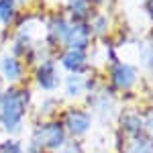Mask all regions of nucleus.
Instances as JSON below:
<instances>
[{"instance_id":"obj_1","label":"nucleus","mask_w":153,"mask_h":153,"mask_svg":"<svg viewBox=\"0 0 153 153\" xmlns=\"http://www.w3.org/2000/svg\"><path fill=\"white\" fill-rule=\"evenodd\" d=\"M29 106V90L10 88L0 100V123L6 131H16L21 127L25 112Z\"/></svg>"},{"instance_id":"obj_2","label":"nucleus","mask_w":153,"mask_h":153,"mask_svg":"<svg viewBox=\"0 0 153 153\" xmlns=\"http://www.w3.org/2000/svg\"><path fill=\"white\" fill-rule=\"evenodd\" d=\"M33 141L35 145L45 147V149H59L65 145V129L59 123H45L35 129Z\"/></svg>"},{"instance_id":"obj_3","label":"nucleus","mask_w":153,"mask_h":153,"mask_svg":"<svg viewBox=\"0 0 153 153\" xmlns=\"http://www.w3.org/2000/svg\"><path fill=\"white\" fill-rule=\"evenodd\" d=\"M63 125H65V129L70 131L71 135H84L90 129V114L84 112V110H78V108H71L65 114Z\"/></svg>"},{"instance_id":"obj_4","label":"nucleus","mask_w":153,"mask_h":153,"mask_svg":"<svg viewBox=\"0 0 153 153\" xmlns=\"http://www.w3.org/2000/svg\"><path fill=\"white\" fill-rule=\"evenodd\" d=\"M88 37H90V27L84 23H74L68 27L65 33V43L70 45V49H84L88 45Z\"/></svg>"},{"instance_id":"obj_5","label":"nucleus","mask_w":153,"mask_h":153,"mask_svg":"<svg viewBox=\"0 0 153 153\" xmlns=\"http://www.w3.org/2000/svg\"><path fill=\"white\" fill-rule=\"evenodd\" d=\"M112 82L120 90H129L133 84L137 82V71L129 63H117L112 70Z\"/></svg>"},{"instance_id":"obj_6","label":"nucleus","mask_w":153,"mask_h":153,"mask_svg":"<svg viewBox=\"0 0 153 153\" xmlns=\"http://www.w3.org/2000/svg\"><path fill=\"white\" fill-rule=\"evenodd\" d=\"M37 84L43 90H55L57 88L59 78H57V70H55V63L53 61L41 63V68L37 70Z\"/></svg>"},{"instance_id":"obj_7","label":"nucleus","mask_w":153,"mask_h":153,"mask_svg":"<svg viewBox=\"0 0 153 153\" xmlns=\"http://www.w3.org/2000/svg\"><path fill=\"white\" fill-rule=\"evenodd\" d=\"M0 70H2V76H4L8 82H19V80L23 78V63H21V59H16L14 55L2 57Z\"/></svg>"},{"instance_id":"obj_8","label":"nucleus","mask_w":153,"mask_h":153,"mask_svg":"<svg viewBox=\"0 0 153 153\" xmlns=\"http://www.w3.org/2000/svg\"><path fill=\"white\" fill-rule=\"evenodd\" d=\"M61 63L63 68H68L71 74H78L86 68V53L84 49H68L63 55H61Z\"/></svg>"},{"instance_id":"obj_9","label":"nucleus","mask_w":153,"mask_h":153,"mask_svg":"<svg viewBox=\"0 0 153 153\" xmlns=\"http://www.w3.org/2000/svg\"><path fill=\"white\" fill-rule=\"evenodd\" d=\"M68 27L70 25L65 23L63 19H53L51 23H49L47 31H49V41H63L65 39V33H68Z\"/></svg>"},{"instance_id":"obj_10","label":"nucleus","mask_w":153,"mask_h":153,"mask_svg":"<svg viewBox=\"0 0 153 153\" xmlns=\"http://www.w3.org/2000/svg\"><path fill=\"white\" fill-rule=\"evenodd\" d=\"M125 153H153V141L147 137H137Z\"/></svg>"},{"instance_id":"obj_11","label":"nucleus","mask_w":153,"mask_h":153,"mask_svg":"<svg viewBox=\"0 0 153 153\" xmlns=\"http://www.w3.org/2000/svg\"><path fill=\"white\" fill-rule=\"evenodd\" d=\"M14 19V0H0V23L8 25Z\"/></svg>"},{"instance_id":"obj_12","label":"nucleus","mask_w":153,"mask_h":153,"mask_svg":"<svg viewBox=\"0 0 153 153\" xmlns=\"http://www.w3.org/2000/svg\"><path fill=\"white\" fill-rule=\"evenodd\" d=\"M123 127L129 131V133L137 135V133L143 129V120L137 117V114H127V117L123 118Z\"/></svg>"},{"instance_id":"obj_13","label":"nucleus","mask_w":153,"mask_h":153,"mask_svg":"<svg viewBox=\"0 0 153 153\" xmlns=\"http://www.w3.org/2000/svg\"><path fill=\"white\" fill-rule=\"evenodd\" d=\"M65 86H68V94L70 96H76L82 92V86H84V80L78 76V74H71L70 78H68V82H65Z\"/></svg>"},{"instance_id":"obj_14","label":"nucleus","mask_w":153,"mask_h":153,"mask_svg":"<svg viewBox=\"0 0 153 153\" xmlns=\"http://www.w3.org/2000/svg\"><path fill=\"white\" fill-rule=\"evenodd\" d=\"M70 8L74 16H86L88 14V0H70Z\"/></svg>"},{"instance_id":"obj_15","label":"nucleus","mask_w":153,"mask_h":153,"mask_svg":"<svg viewBox=\"0 0 153 153\" xmlns=\"http://www.w3.org/2000/svg\"><path fill=\"white\" fill-rule=\"evenodd\" d=\"M0 153H25V151L21 149L19 143L8 141V143H4V145H0Z\"/></svg>"},{"instance_id":"obj_16","label":"nucleus","mask_w":153,"mask_h":153,"mask_svg":"<svg viewBox=\"0 0 153 153\" xmlns=\"http://www.w3.org/2000/svg\"><path fill=\"white\" fill-rule=\"evenodd\" d=\"M106 25H108V23H106V19H104V16H98V19L94 21V25H92V27H94V31H98V33H102Z\"/></svg>"},{"instance_id":"obj_17","label":"nucleus","mask_w":153,"mask_h":153,"mask_svg":"<svg viewBox=\"0 0 153 153\" xmlns=\"http://www.w3.org/2000/svg\"><path fill=\"white\" fill-rule=\"evenodd\" d=\"M147 125H149V129H151V133H153V114L149 117V120H147Z\"/></svg>"},{"instance_id":"obj_18","label":"nucleus","mask_w":153,"mask_h":153,"mask_svg":"<svg viewBox=\"0 0 153 153\" xmlns=\"http://www.w3.org/2000/svg\"><path fill=\"white\" fill-rule=\"evenodd\" d=\"M149 10H151V14H153V0H149Z\"/></svg>"},{"instance_id":"obj_19","label":"nucleus","mask_w":153,"mask_h":153,"mask_svg":"<svg viewBox=\"0 0 153 153\" xmlns=\"http://www.w3.org/2000/svg\"><path fill=\"white\" fill-rule=\"evenodd\" d=\"M0 100H2V92H0Z\"/></svg>"}]
</instances>
